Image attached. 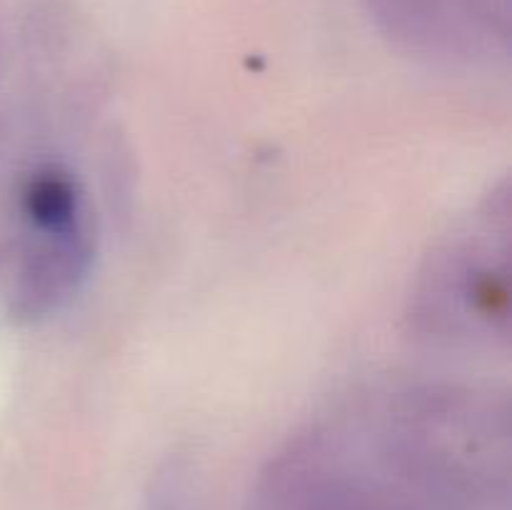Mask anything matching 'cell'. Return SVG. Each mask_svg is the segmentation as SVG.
Instances as JSON below:
<instances>
[{
    "instance_id": "1",
    "label": "cell",
    "mask_w": 512,
    "mask_h": 510,
    "mask_svg": "<svg viewBox=\"0 0 512 510\" xmlns=\"http://www.w3.org/2000/svg\"><path fill=\"white\" fill-rule=\"evenodd\" d=\"M510 188L490 190L425 258L408 305L410 330L440 350L510 343Z\"/></svg>"
},
{
    "instance_id": "2",
    "label": "cell",
    "mask_w": 512,
    "mask_h": 510,
    "mask_svg": "<svg viewBox=\"0 0 512 510\" xmlns=\"http://www.w3.org/2000/svg\"><path fill=\"white\" fill-rule=\"evenodd\" d=\"M15 310L45 320L88 280L95 260V218L83 180L63 163H38L18 188Z\"/></svg>"
},
{
    "instance_id": "3",
    "label": "cell",
    "mask_w": 512,
    "mask_h": 510,
    "mask_svg": "<svg viewBox=\"0 0 512 510\" xmlns=\"http://www.w3.org/2000/svg\"><path fill=\"white\" fill-rule=\"evenodd\" d=\"M398 50L443 70L473 73L508 63L512 0H360Z\"/></svg>"
}]
</instances>
